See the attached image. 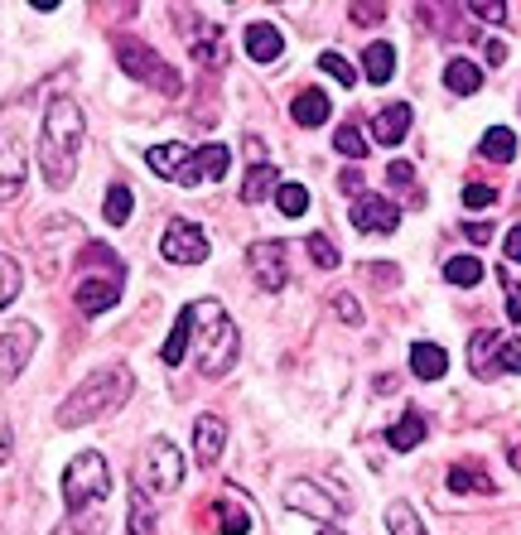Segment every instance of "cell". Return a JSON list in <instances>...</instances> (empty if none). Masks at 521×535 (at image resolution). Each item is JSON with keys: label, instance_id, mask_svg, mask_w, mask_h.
<instances>
[{"label": "cell", "instance_id": "obj_1", "mask_svg": "<svg viewBox=\"0 0 521 535\" xmlns=\"http://www.w3.org/2000/svg\"><path fill=\"white\" fill-rule=\"evenodd\" d=\"M87 140V116L73 97H54L39 121V174L49 188H68L78 179V155Z\"/></svg>", "mask_w": 521, "mask_h": 535}, {"label": "cell", "instance_id": "obj_2", "mask_svg": "<svg viewBox=\"0 0 521 535\" xmlns=\"http://www.w3.org/2000/svg\"><path fill=\"white\" fill-rule=\"evenodd\" d=\"M131 372L126 367H97L92 376H83L68 396H63V405H58V425L63 429H83L92 425V420H107V415H116L121 405L131 401Z\"/></svg>", "mask_w": 521, "mask_h": 535}, {"label": "cell", "instance_id": "obj_3", "mask_svg": "<svg viewBox=\"0 0 521 535\" xmlns=\"http://www.w3.org/2000/svg\"><path fill=\"white\" fill-rule=\"evenodd\" d=\"M193 348L189 357L198 362L203 376H227L237 367V352H242V338H237V323L222 309L218 299H193Z\"/></svg>", "mask_w": 521, "mask_h": 535}, {"label": "cell", "instance_id": "obj_4", "mask_svg": "<svg viewBox=\"0 0 521 535\" xmlns=\"http://www.w3.org/2000/svg\"><path fill=\"white\" fill-rule=\"evenodd\" d=\"M102 497H111V463L97 449L73 454L68 468H63V507H68V516H83Z\"/></svg>", "mask_w": 521, "mask_h": 535}, {"label": "cell", "instance_id": "obj_5", "mask_svg": "<svg viewBox=\"0 0 521 535\" xmlns=\"http://www.w3.org/2000/svg\"><path fill=\"white\" fill-rule=\"evenodd\" d=\"M131 487H140V492L155 497V502L174 497V492L184 487V454H179L169 439H150L136 463V473H131Z\"/></svg>", "mask_w": 521, "mask_h": 535}, {"label": "cell", "instance_id": "obj_6", "mask_svg": "<svg viewBox=\"0 0 521 535\" xmlns=\"http://www.w3.org/2000/svg\"><path fill=\"white\" fill-rule=\"evenodd\" d=\"M468 372L478 381H493V376L512 372L521 376V343L512 333H493V328H478L468 338Z\"/></svg>", "mask_w": 521, "mask_h": 535}, {"label": "cell", "instance_id": "obj_7", "mask_svg": "<svg viewBox=\"0 0 521 535\" xmlns=\"http://www.w3.org/2000/svg\"><path fill=\"white\" fill-rule=\"evenodd\" d=\"M116 63H121V73L136 82H150L155 92H165V97H179L184 92V78H179V68H169L165 58L155 54L150 44H140V39H121L116 44Z\"/></svg>", "mask_w": 521, "mask_h": 535}, {"label": "cell", "instance_id": "obj_8", "mask_svg": "<svg viewBox=\"0 0 521 535\" xmlns=\"http://www.w3.org/2000/svg\"><path fill=\"white\" fill-rule=\"evenodd\" d=\"M160 251H165L169 266H203L208 261V232L189 217H174L160 237Z\"/></svg>", "mask_w": 521, "mask_h": 535}, {"label": "cell", "instance_id": "obj_9", "mask_svg": "<svg viewBox=\"0 0 521 535\" xmlns=\"http://www.w3.org/2000/svg\"><path fill=\"white\" fill-rule=\"evenodd\" d=\"M29 179V150L15 126H0V203H15Z\"/></svg>", "mask_w": 521, "mask_h": 535}, {"label": "cell", "instance_id": "obj_10", "mask_svg": "<svg viewBox=\"0 0 521 535\" xmlns=\"http://www.w3.org/2000/svg\"><path fill=\"white\" fill-rule=\"evenodd\" d=\"M121 275H126V270H87L83 280H78V290H73V304H78V314H83V319H97V314H107L111 304L121 299Z\"/></svg>", "mask_w": 521, "mask_h": 535}, {"label": "cell", "instance_id": "obj_11", "mask_svg": "<svg viewBox=\"0 0 521 535\" xmlns=\"http://www.w3.org/2000/svg\"><path fill=\"white\" fill-rule=\"evenodd\" d=\"M285 507H290V511H304V516H314V521H324V526H333V521L348 511V502H343V497H329L319 482L295 478L290 487H285Z\"/></svg>", "mask_w": 521, "mask_h": 535}, {"label": "cell", "instance_id": "obj_12", "mask_svg": "<svg viewBox=\"0 0 521 535\" xmlns=\"http://www.w3.org/2000/svg\"><path fill=\"white\" fill-rule=\"evenodd\" d=\"M232 169V150L227 145H198L184 169H179V188H203V184H222Z\"/></svg>", "mask_w": 521, "mask_h": 535}, {"label": "cell", "instance_id": "obj_13", "mask_svg": "<svg viewBox=\"0 0 521 535\" xmlns=\"http://www.w3.org/2000/svg\"><path fill=\"white\" fill-rule=\"evenodd\" d=\"M247 261H251L256 285H261L266 295H280V290H285V280H290V270H285V241H251Z\"/></svg>", "mask_w": 521, "mask_h": 535}, {"label": "cell", "instance_id": "obj_14", "mask_svg": "<svg viewBox=\"0 0 521 535\" xmlns=\"http://www.w3.org/2000/svg\"><path fill=\"white\" fill-rule=\"evenodd\" d=\"M34 348H39V328H34V323H10V328L0 333V376L15 381V376L29 367Z\"/></svg>", "mask_w": 521, "mask_h": 535}, {"label": "cell", "instance_id": "obj_15", "mask_svg": "<svg viewBox=\"0 0 521 535\" xmlns=\"http://www.w3.org/2000/svg\"><path fill=\"white\" fill-rule=\"evenodd\" d=\"M353 227L357 232H377V237H391L401 227V213L396 203L382 198V193H357L353 198Z\"/></svg>", "mask_w": 521, "mask_h": 535}, {"label": "cell", "instance_id": "obj_16", "mask_svg": "<svg viewBox=\"0 0 521 535\" xmlns=\"http://www.w3.org/2000/svg\"><path fill=\"white\" fill-rule=\"evenodd\" d=\"M222 449H227V420L213 415V410L198 415V420H193V458L213 468V463L222 458Z\"/></svg>", "mask_w": 521, "mask_h": 535}, {"label": "cell", "instance_id": "obj_17", "mask_svg": "<svg viewBox=\"0 0 521 535\" xmlns=\"http://www.w3.org/2000/svg\"><path fill=\"white\" fill-rule=\"evenodd\" d=\"M411 131V107L406 102H391L372 116V135H377V145H401Z\"/></svg>", "mask_w": 521, "mask_h": 535}, {"label": "cell", "instance_id": "obj_18", "mask_svg": "<svg viewBox=\"0 0 521 535\" xmlns=\"http://www.w3.org/2000/svg\"><path fill=\"white\" fill-rule=\"evenodd\" d=\"M449 492H454V497H468V492H473V497H493L497 487L478 463H454V468H449Z\"/></svg>", "mask_w": 521, "mask_h": 535}, {"label": "cell", "instance_id": "obj_19", "mask_svg": "<svg viewBox=\"0 0 521 535\" xmlns=\"http://www.w3.org/2000/svg\"><path fill=\"white\" fill-rule=\"evenodd\" d=\"M411 372L415 381H439V376L449 372V352L439 348V343H411Z\"/></svg>", "mask_w": 521, "mask_h": 535}, {"label": "cell", "instance_id": "obj_20", "mask_svg": "<svg viewBox=\"0 0 521 535\" xmlns=\"http://www.w3.org/2000/svg\"><path fill=\"white\" fill-rule=\"evenodd\" d=\"M425 434H430V425H425V415H401V420H396V425L386 429V444H391V449H396V454H411L415 444H425Z\"/></svg>", "mask_w": 521, "mask_h": 535}, {"label": "cell", "instance_id": "obj_21", "mask_svg": "<svg viewBox=\"0 0 521 535\" xmlns=\"http://www.w3.org/2000/svg\"><path fill=\"white\" fill-rule=\"evenodd\" d=\"M189 348H193V309L184 304V314H179V319H174V328H169V343L160 348V362H165V367H179Z\"/></svg>", "mask_w": 521, "mask_h": 535}, {"label": "cell", "instance_id": "obj_22", "mask_svg": "<svg viewBox=\"0 0 521 535\" xmlns=\"http://www.w3.org/2000/svg\"><path fill=\"white\" fill-rule=\"evenodd\" d=\"M280 54H285V39H280V29L275 25H251L247 29V58H256V63H275Z\"/></svg>", "mask_w": 521, "mask_h": 535}, {"label": "cell", "instance_id": "obj_23", "mask_svg": "<svg viewBox=\"0 0 521 535\" xmlns=\"http://www.w3.org/2000/svg\"><path fill=\"white\" fill-rule=\"evenodd\" d=\"M444 87H449L454 97H473V92L483 87V68H478V63H468V58H449V68H444Z\"/></svg>", "mask_w": 521, "mask_h": 535}, {"label": "cell", "instance_id": "obj_24", "mask_svg": "<svg viewBox=\"0 0 521 535\" xmlns=\"http://www.w3.org/2000/svg\"><path fill=\"white\" fill-rule=\"evenodd\" d=\"M329 97H324V92H319V87H304L300 97H295V107H290V116H295V121H300V126H309V131H314V126H324V121H329Z\"/></svg>", "mask_w": 521, "mask_h": 535}, {"label": "cell", "instance_id": "obj_25", "mask_svg": "<svg viewBox=\"0 0 521 535\" xmlns=\"http://www.w3.org/2000/svg\"><path fill=\"white\" fill-rule=\"evenodd\" d=\"M193 150L189 145H179V140H165V145H155L150 155H145V164L160 174V179H179V169H184V160H189Z\"/></svg>", "mask_w": 521, "mask_h": 535}, {"label": "cell", "instance_id": "obj_26", "mask_svg": "<svg viewBox=\"0 0 521 535\" xmlns=\"http://www.w3.org/2000/svg\"><path fill=\"white\" fill-rule=\"evenodd\" d=\"M391 73H396V49L382 44V39H377V44H367V54H362V78L382 87V82H391Z\"/></svg>", "mask_w": 521, "mask_h": 535}, {"label": "cell", "instance_id": "obj_27", "mask_svg": "<svg viewBox=\"0 0 521 535\" xmlns=\"http://www.w3.org/2000/svg\"><path fill=\"white\" fill-rule=\"evenodd\" d=\"M275 188H280V174H275V164H251L247 179H242V203H261V198H271Z\"/></svg>", "mask_w": 521, "mask_h": 535}, {"label": "cell", "instance_id": "obj_28", "mask_svg": "<svg viewBox=\"0 0 521 535\" xmlns=\"http://www.w3.org/2000/svg\"><path fill=\"white\" fill-rule=\"evenodd\" d=\"M155 497H145L140 487H131V516H126V531L131 535H155Z\"/></svg>", "mask_w": 521, "mask_h": 535}, {"label": "cell", "instance_id": "obj_29", "mask_svg": "<svg viewBox=\"0 0 521 535\" xmlns=\"http://www.w3.org/2000/svg\"><path fill=\"white\" fill-rule=\"evenodd\" d=\"M483 160H493V164H512L517 160V135L507 131V126H493V131L483 135Z\"/></svg>", "mask_w": 521, "mask_h": 535}, {"label": "cell", "instance_id": "obj_30", "mask_svg": "<svg viewBox=\"0 0 521 535\" xmlns=\"http://www.w3.org/2000/svg\"><path fill=\"white\" fill-rule=\"evenodd\" d=\"M386 531H391V535H430V531H425V521L415 516V507H411V502H401V497L386 507Z\"/></svg>", "mask_w": 521, "mask_h": 535}, {"label": "cell", "instance_id": "obj_31", "mask_svg": "<svg viewBox=\"0 0 521 535\" xmlns=\"http://www.w3.org/2000/svg\"><path fill=\"white\" fill-rule=\"evenodd\" d=\"M444 280L459 285V290H473V285L483 280V261H478V256H449V261H444Z\"/></svg>", "mask_w": 521, "mask_h": 535}, {"label": "cell", "instance_id": "obj_32", "mask_svg": "<svg viewBox=\"0 0 521 535\" xmlns=\"http://www.w3.org/2000/svg\"><path fill=\"white\" fill-rule=\"evenodd\" d=\"M20 290H25V266H20L15 256H5V251H0V309H10Z\"/></svg>", "mask_w": 521, "mask_h": 535}, {"label": "cell", "instance_id": "obj_33", "mask_svg": "<svg viewBox=\"0 0 521 535\" xmlns=\"http://www.w3.org/2000/svg\"><path fill=\"white\" fill-rule=\"evenodd\" d=\"M193 58H198L203 68H227V44H222L218 29H203V34L193 39Z\"/></svg>", "mask_w": 521, "mask_h": 535}, {"label": "cell", "instance_id": "obj_34", "mask_svg": "<svg viewBox=\"0 0 521 535\" xmlns=\"http://www.w3.org/2000/svg\"><path fill=\"white\" fill-rule=\"evenodd\" d=\"M131 208H136L131 188L111 184V188H107V198H102V213H107V227H126V222H131Z\"/></svg>", "mask_w": 521, "mask_h": 535}, {"label": "cell", "instance_id": "obj_35", "mask_svg": "<svg viewBox=\"0 0 521 535\" xmlns=\"http://www.w3.org/2000/svg\"><path fill=\"white\" fill-rule=\"evenodd\" d=\"M251 531V516L237 497H222L218 502V535H247Z\"/></svg>", "mask_w": 521, "mask_h": 535}, {"label": "cell", "instance_id": "obj_36", "mask_svg": "<svg viewBox=\"0 0 521 535\" xmlns=\"http://www.w3.org/2000/svg\"><path fill=\"white\" fill-rule=\"evenodd\" d=\"M275 203H280V213L285 217H304L309 213V188L304 184H280L275 188Z\"/></svg>", "mask_w": 521, "mask_h": 535}, {"label": "cell", "instance_id": "obj_37", "mask_svg": "<svg viewBox=\"0 0 521 535\" xmlns=\"http://www.w3.org/2000/svg\"><path fill=\"white\" fill-rule=\"evenodd\" d=\"M333 150H338L343 160H367V135L357 131V126H338V135H333Z\"/></svg>", "mask_w": 521, "mask_h": 535}, {"label": "cell", "instance_id": "obj_38", "mask_svg": "<svg viewBox=\"0 0 521 535\" xmlns=\"http://www.w3.org/2000/svg\"><path fill=\"white\" fill-rule=\"evenodd\" d=\"M304 251H309V261H314L319 270H333V266H338V246H333L324 232H314V237L304 241Z\"/></svg>", "mask_w": 521, "mask_h": 535}, {"label": "cell", "instance_id": "obj_39", "mask_svg": "<svg viewBox=\"0 0 521 535\" xmlns=\"http://www.w3.org/2000/svg\"><path fill=\"white\" fill-rule=\"evenodd\" d=\"M319 68H324V73H329V78L338 82V87H353V82H357L353 63H348L343 54H319Z\"/></svg>", "mask_w": 521, "mask_h": 535}, {"label": "cell", "instance_id": "obj_40", "mask_svg": "<svg viewBox=\"0 0 521 535\" xmlns=\"http://www.w3.org/2000/svg\"><path fill=\"white\" fill-rule=\"evenodd\" d=\"M497 280H502V295H507V319L512 323H521V285L507 275V266L497 270Z\"/></svg>", "mask_w": 521, "mask_h": 535}, {"label": "cell", "instance_id": "obj_41", "mask_svg": "<svg viewBox=\"0 0 521 535\" xmlns=\"http://www.w3.org/2000/svg\"><path fill=\"white\" fill-rule=\"evenodd\" d=\"M386 184H396V188H411V184H415V169H411V164H406V160L386 164ZM411 198H415V203H420V193H415V188H411Z\"/></svg>", "mask_w": 521, "mask_h": 535}, {"label": "cell", "instance_id": "obj_42", "mask_svg": "<svg viewBox=\"0 0 521 535\" xmlns=\"http://www.w3.org/2000/svg\"><path fill=\"white\" fill-rule=\"evenodd\" d=\"M493 203H497L493 184H468L464 188V208H493Z\"/></svg>", "mask_w": 521, "mask_h": 535}, {"label": "cell", "instance_id": "obj_43", "mask_svg": "<svg viewBox=\"0 0 521 535\" xmlns=\"http://www.w3.org/2000/svg\"><path fill=\"white\" fill-rule=\"evenodd\" d=\"M468 15H478V20H488V25H502V20H507V5H497V0H473Z\"/></svg>", "mask_w": 521, "mask_h": 535}, {"label": "cell", "instance_id": "obj_44", "mask_svg": "<svg viewBox=\"0 0 521 535\" xmlns=\"http://www.w3.org/2000/svg\"><path fill=\"white\" fill-rule=\"evenodd\" d=\"M333 314H338L343 323H362V309H357L353 295H338V299H333Z\"/></svg>", "mask_w": 521, "mask_h": 535}, {"label": "cell", "instance_id": "obj_45", "mask_svg": "<svg viewBox=\"0 0 521 535\" xmlns=\"http://www.w3.org/2000/svg\"><path fill=\"white\" fill-rule=\"evenodd\" d=\"M382 15H386L382 5H353V20H357V25H377Z\"/></svg>", "mask_w": 521, "mask_h": 535}, {"label": "cell", "instance_id": "obj_46", "mask_svg": "<svg viewBox=\"0 0 521 535\" xmlns=\"http://www.w3.org/2000/svg\"><path fill=\"white\" fill-rule=\"evenodd\" d=\"M464 232H468V241H478V246H483V241H493V227H488V222H468Z\"/></svg>", "mask_w": 521, "mask_h": 535}, {"label": "cell", "instance_id": "obj_47", "mask_svg": "<svg viewBox=\"0 0 521 535\" xmlns=\"http://www.w3.org/2000/svg\"><path fill=\"white\" fill-rule=\"evenodd\" d=\"M10 439H15V434H10V425H5V420H0V468H5V463H10Z\"/></svg>", "mask_w": 521, "mask_h": 535}, {"label": "cell", "instance_id": "obj_48", "mask_svg": "<svg viewBox=\"0 0 521 535\" xmlns=\"http://www.w3.org/2000/svg\"><path fill=\"white\" fill-rule=\"evenodd\" d=\"M507 261H521V227L507 232Z\"/></svg>", "mask_w": 521, "mask_h": 535}, {"label": "cell", "instance_id": "obj_49", "mask_svg": "<svg viewBox=\"0 0 521 535\" xmlns=\"http://www.w3.org/2000/svg\"><path fill=\"white\" fill-rule=\"evenodd\" d=\"M507 58V44L502 39H488V63H502Z\"/></svg>", "mask_w": 521, "mask_h": 535}, {"label": "cell", "instance_id": "obj_50", "mask_svg": "<svg viewBox=\"0 0 521 535\" xmlns=\"http://www.w3.org/2000/svg\"><path fill=\"white\" fill-rule=\"evenodd\" d=\"M512 468H517V473H521V444H517V449H512Z\"/></svg>", "mask_w": 521, "mask_h": 535}, {"label": "cell", "instance_id": "obj_51", "mask_svg": "<svg viewBox=\"0 0 521 535\" xmlns=\"http://www.w3.org/2000/svg\"><path fill=\"white\" fill-rule=\"evenodd\" d=\"M319 535H343V531H338V526H324V531H319Z\"/></svg>", "mask_w": 521, "mask_h": 535}]
</instances>
